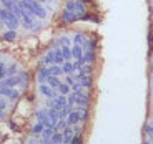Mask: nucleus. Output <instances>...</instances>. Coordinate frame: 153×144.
I'll use <instances>...</instances> for the list:
<instances>
[{"label":"nucleus","instance_id":"obj_1","mask_svg":"<svg viewBox=\"0 0 153 144\" xmlns=\"http://www.w3.org/2000/svg\"><path fill=\"white\" fill-rule=\"evenodd\" d=\"M20 5L23 8H27L32 15L38 17V18H45L47 17V10L42 7V4L38 0H20Z\"/></svg>","mask_w":153,"mask_h":144},{"label":"nucleus","instance_id":"obj_2","mask_svg":"<svg viewBox=\"0 0 153 144\" xmlns=\"http://www.w3.org/2000/svg\"><path fill=\"white\" fill-rule=\"evenodd\" d=\"M0 20H2L8 28H12V30H15V28L19 27V17H17L13 12L7 10V8H4V7H0Z\"/></svg>","mask_w":153,"mask_h":144},{"label":"nucleus","instance_id":"obj_3","mask_svg":"<svg viewBox=\"0 0 153 144\" xmlns=\"http://www.w3.org/2000/svg\"><path fill=\"white\" fill-rule=\"evenodd\" d=\"M65 10L73 12V13H76V15L82 18V15L85 13V5H83V2H80V0H68L67 5H65Z\"/></svg>","mask_w":153,"mask_h":144},{"label":"nucleus","instance_id":"obj_4","mask_svg":"<svg viewBox=\"0 0 153 144\" xmlns=\"http://www.w3.org/2000/svg\"><path fill=\"white\" fill-rule=\"evenodd\" d=\"M0 4L4 5V8L13 12L20 18V15H22V5H20V2H17V0H0Z\"/></svg>","mask_w":153,"mask_h":144},{"label":"nucleus","instance_id":"obj_5","mask_svg":"<svg viewBox=\"0 0 153 144\" xmlns=\"http://www.w3.org/2000/svg\"><path fill=\"white\" fill-rule=\"evenodd\" d=\"M73 103H75V104H80V106H87L88 96L83 95L82 91H73L68 98V104H73Z\"/></svg>","mask_w":153,"mask_h":144},{"label":"nucleus","instance_id":"obj_6","mask_svg":"<svg viewBox=\"0 0 153 144\" xmlns=\"http://www.w3.org/2000/svg\"><path fill=\"white\" fill-rule=\"evenodd\" d=\"M67 98H65V95H60V96H55V98H50V101H48V106L50 108H53V109H58L60 111L63 106H67Z\"/></svg>","mask_w":153,"mask_h":144},{"label":"nucleus","instance_id":"obj_7","mask_svg":"<svg viewBox=\"0 0 153 144\" xmlns=\"http://www.w3.org/2000/svg\"><path fill=\"white\" fill-rule=\"evenodd\" d=\"M23 81H25V75L20 73V75H13V76H10V78H7V80L4 81V86L13 88V86H17V84L23 83Z\"/></svg>","mask_w":153,"mask_h":144},{"label":"nucleus","instance_id":"obj_8","mask_svg":"<svg viewBox=\"0 0 153 144\" xmlns=\"http://www.w3.org/2000/svg\"><path fill=\"white\" fill-rule=\"evenodd\" d=\"M0 96H7L10 99H15V98H19V91L10 86H0Z\"/></svg>","mask_w":153,"mask_h":144},{"label":"nucleus","instance_id":"obj_9","mask_svg":"<svg viewBox=\"0 0 153 144\" xmlns=\"http://www.w3.org/2000/svg\"><path fill=\"white\" fill-rule=\"evenodd\" d=\"M37 119H38V123H42L45 128L53 126V124H52V121H50V118H48V111H38V113H37ZM53 128H55V126H53Z\"/></svg>","mask_w":153,"mask_h":144},{"label":"nucleus","instance_id":"obj_10","mask_svg":"<svg viewBox=\"0 0 153 144\" xmlns=\"http://www.w3.org/2000/svg\"><path fill=\"white\" fill-rule=\"evenodd\" d=\"M40 93H42L43 96H47V98H55V96H57L53 88L45 84V83H40Z\"/></svg>","mask_w":153,"mask_h":144},{"label":"nucleus","instance_id":"obj_11","mask_svg":"<svg viewBox=\"0 0 153 144\" xmlns=\"http://www.w3.org/2000/svg\"><path fill=\"white\" fill-rule=\"evenodd\" d=\"M80 18V17L76 15V13H73V12H70V10H65L63 12V15H62V20L65 23H73V22H76V20Z\"/></svg>","mask_w":153,"mask_h":144},{"label":"nucleus","instance_id":"obj_12","mask_svg":"<svg viewBox=\"0 0 153 144\" xmlns=\"http://www.w3.org/2000/svg\"><path fill=\"white\" fill-rule=\"evenodd\" d=\"M82 119V113L80 111H70L68 114V124H76Z\"/></svg>","mask_w":153,"mask_h":144},{"label":"nucleus","instance_id":"obj_13","mask_svg":"<svg viewBox=\"0 0 153 144\" xmlns=\"http://www.w3.org/2000/svg\"><path fill=\"white\" fill-rule=\"evenodd\" d=\"M47 70H48V75L50 76H60V75H63V70H62L60 65H52V66L47 68Z\"/></svg>","mask_w":153,"mask_h":144},{"label":"nucleus","instance_id":"obj_14","mask_svg":"<svg viewBox=\"0 0 153 144\" xmlns=\"http://www.w3.org/2000/svg\"><path fill=\"white\" fill-rule=\"evenodd\" d=\"M53 60H55V65L65 63V58H63V55H62V48H55L53 50Z\"/></svg>","mask_w":153,"mask_h":144},{"label":"nucleus","instance_id":"obj_15","mask_svg":"<svg viewBox=\"0 0 153 144\" xmlns=\"http://www.w3.org/2000/svg\"><path fill=\"white\" fill-rule=\"evenodd\" d=\"M72 57L75 58V60H78V58L83 57V46H82V45H76V43H75V46L72 48Z\"/></svg>","mask_w":153,"mask_h":144},{"label":"nucleus","instance_id":"obj_16","mask_svg":"<svg viewBox=\"0 0 153 144\" xmlns=\"http://www.w3.org/2000/svg\"><path fill=\"white\" fill-rule=\"evenodd\" d=\"M53 133H55V128H53V126H48V128H43V131H42L43 141H48L50 137L53 136Z\"/></svg>","mask_w":153,"mask_h":144},{"label":"nucleus","instance_id":"obj_17","mask_svg":"<svg viewBox=\"0 0 153 144\" xmlns=\"http://www.w3.org/2000/svg\"><path fill=\"white\" fill-rule=\"evenodd\" d=\"M72 139H73V129L65 128V131H63V143L68 144V143H72Z\"/></svg>","mask_w":153,"mask_h":144},{"label":"nucleus","instance_id":"obj_18","mask_svg":"<svg viewBox=\"0 0 153 144\" xmlns=\"http://www.w3.org/2000/svg\"><path fill=\"white\" fill-rule=\"evenodd\" d=\"M48 70L47 68H40V71H38V81H40V83H47V80H48Z\"/></svg>","mask_w":153,"mask_h":144},{"label":"nucleus","instance_id":"obj_19","mask_svg":"<svg viewBox=\"0 0 153 144\" xmlns=\"http://www.w3.org/2000/svg\"><path fill=\"white\" fill-rule=\"evenodd\" d=\"M47 84H48V86H52L53 90H57V88L60 86V80H58V76H48Z\"/></svg>","mask_w":153,"mask_h":144},{"label":"nucleus","instance_id":"obj_20","mask_svg":"<svg viewBox=\"0 0 153 144\" xmlns=\"http://www.w3.org/2000/svg\"><path fill=\"white\" fill-rule=\"evenodd\" d=\"M73 40H75V43H76V45H82L83 48L87 46V43H88V40H87V38H85L82 33H76L75 37H73Z\"/></svg>","mask_w":153,"mask_h":144},{"label":"nucleus","instance_id":"obj_21","mask_svg":"<svg viewBox=\"0 0 153 144\" xmlns=\"http://www.w3.org/2000/svg\"><path fill=\"white\" fill-rule=\"evenodd\" d=\"M62 70H63V73H67V75H72V73L75 71V65L70 63V61H65L63 66H62Z\"/></svg>","mask_w":153,"mask_h":144},{"label":"nucleus","instance_id":"obj_22","mask_svg":"<svg viewBox=\"0 0 153 144\" xmlns=\"http://www.w3.org/2000/svg\"><path fill=\"white\" fill-rule=\"evenodd\" d=\"M43 65H55V60H53V50L48 51V53L43 57Z\"/></svg>","mask_w":153,"mask_h":144},{"label":"nucleus","instance_id":"obj_23","mask_svg":"<svg viewBox=\"0 0 153 144\" xmlns=\"http://www.w3.org/2000/svg\"><path fill=\"white\" fill-rule=\"evenodd\" d=\"M57 90L60 91V95H68L72 88H70V84H68V83H60V86H58Z\"/></svg>","mask_w":153,"mask_h":144},{"label":"nucleus","instance_id":"obj_24","mask_svg":"<svg viewBox=\"0 0 153 144\" xmlns=\"http://www.w3.org/2000/svg\"><path fill=\"white\" fill-rule=\"evenodd\" d=\"M62 55L65 58V61H68L72 58V48L70 46H62Z\"/></svg>","mask_w":153,"mask_h":144},{"label":"nucleus","instance_id":"obj_25","mask_svg":"<svg viewBox=\"0 0 153 144\" xmlns=\"http://www.w3.org/2000/svg\"><path fill=\"white\" fill-rule=\"evenodd\" d=\"M15 37H17L15 30H10V32H7V33L4 35V38L7 40V42H12V40H15Z\"/></svg>","mask_w":153,"mask_h":144},{"label":"nucleus","instance_id":"obj_26","mask_svg":"<svg viewBox=\"0 0 153 144\" xmlns=\"http://www.w3.org/2000/svg\"><path fill=\"white\" fill-rule=\"evenodd\" d=\"M65 128H67V121L63 119V118H60V119H58V123L55 124V129H65Z\"/></svg>","mask_w":153,"mask_h":144},{"label":"nucleus","instance_id":"obj_27","mask_svg":"<svg viewBox=\"0 0 153 144\" xmlns=\"http://www.w3.org/2000/svg\"><path fill=\"white\" fill-rule=\"evenodd\" d=\"M58 43H60L62 46H70V40L67 37H62L60 40H58Z\"/></svg>","mask_w":153,"mask_h":144},{"label":"nucleus","instance_id":"obj_28","mask_svg":"<svg viewBox=\"0 0 153 144\" xmlns=\"http://www.w3.org/2000/svg\"><path fill=\"white\" fill-rule=\"evenodd\" d=\"M43 128H45V126H43L42 123H38V124H37V126H35V128H33V133H35V134L42 133V131H43Z\"/></svg>","mask_w":153,"mask_h":144},{"label":"nucleus","instance_id":"obj_29","mask_svg":"<svg viewBox=\"0 0 153 144\" xmlns=\"http://www.w3.org/2000/svg\"><path fill=\"white\" fill-rule=\"evenodd\" d=\"M4 76H7V70H5V65L4 63H0V80H2Z\"/></svg>","mask_w":153,"mask_h":144},{"label":"nucleus","instance_id":"obj_30","mask_svg":"<svg viewBox=\"0 0 153 144\" xmlns=\"http://www.w3.org/2000/svg\"><path fill=\"white\" fill-rule=\"evenodd\" d=\"M70 144H82V137L80 136H73V139H72Z\"/></svg>","mask_w":153,"mask_h":144},{"label":"nucleus","instance_id":"obj_31","mask_svg":"<svg viewBox=\"0 0 153 144\" xmlns=\"http://www.w3.org/2000/svg\"><path fill=\"white\" fill-rule=\"evenodd\" d=\"M0 108H2V109H5V108H7V103H5L2 98H0Z\"/></svg>","mask_w":153,"mask_h":144},{"label":"nucleus","instance_id":"obj_32","mask_svg":"<svg viewBox=\"0 0 153 144\" xmlns=\"http://www.w3.org/2000/svg\"><path fill=\"white\" fill-rule=\"evenodd\" d=\"M4 116V109H2V108H0V118Z\"/></svg>","mask_w":153,"mask_h":144},{"label":"nucleus","instance_id":"obj_33","mask_svg":"<svg viewBox=\"0 0 153 144\" xmlns=\"http://www.w3.org/2000/svg\"><path fill=\"white\" fill-rule=\"evenodd\" d=\"M145 144H152V143H150V141H146V143H145Z\"/></svg>","mask_w":153,"mask_h":144},{"label":"nucleus","instance_id":"obj_34","mask_svg":"<svg viewBox=\"0 0 153 144\" xmlns=\"http://www.w3.org/2000/svg\"><path fill=\"white\" fill-rule=\"evenodd\" d=\"M38 2H47V0H38Z\"/></svg>","mask_w":153,"mask_h":144},{"label":"nucleus","instance_id":"obj_35","mask_svg":"<svg viewBox=\"0 0 153 144\" xmlns=\"http://www.w3.org/2000/svg\"><path fill=\"white\" fill-rule=\"evenodd\" d=\"M152 81H153V80H152Z\"/></svg>","mask_w":153,"mask_h":144}]
</instances>
